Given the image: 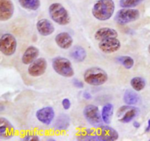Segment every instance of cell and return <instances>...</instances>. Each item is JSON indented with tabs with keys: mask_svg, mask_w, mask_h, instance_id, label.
<instances>
[{
	"mask_svg": "<svg viewBox=\"0 0 150 141\" xmlns=\"http://www.w3.org/2000/svg\"><path fill=\"white\" fill-rule=\"evenodd\" d=\"M114 105L111 103H106L103 107L101 115L105 124H109L111 123L114 114Z\"/></svg>",
	"mask_w": 150,
	"mask_h": 141,
	"instance_id": "7402d4cb",
	"label": "cell"
},
{
	"mask_svg": "<svg viewBox=\"0 0 150 141\" xmlns=\"http://www.w3.org/2000/svg\"><path fill=\"white\" fill-rule=\"evenodd\" d=\"M136 92L131 89H127L125 91L123 95V101L126 105H135L139 103L140 101V97Z\"/></svg>",
	"mask_w": 150,
	"mask_h": 141,
	"instance_id": "44dd1931",
	"label": "cell"
},
{
	"mask_svg": "<svg viewBox=\"0 0 150 141\" xmlns=\"http://www.w3.org/2000/svg\"><path fill=\"white\" fill-rule=\"evenodd\" d=\"M14 4L11 0H0V20L7 21L13 16Z\"/></svg>",
	"mask_w": 150,
	"mask_h": 141,
	"instance_id": "7c38bea8",
	"label": "cell"
},
{
	"mask_svg": "<svg viewBox=\"0 0 150 141\" xmlns=\"http://www.w3.org/2000/svg\"><path fill=\"white\" fill-rule=\"evenodd\" d=\"M117 37H118V32L114 29L110 27L100 28L95 33V39L99 42L108 38Z\"/></svg>",
	"mask_w": 150,
	"mask_h": 141,
	"instance_id": "ac0fdd59",
	"label": "cell"
},
{
	"mask_svg": "<svg viewBox=\"0 0 150 141\" xmlns=\"http://www.w3.org/2000/svg\"><path fill=\"white\" fill-rule=\"evenodd\" d=\"M36 118L38 121L45 125H49L54 121L55 111L52 107L47 106L40 108L36 112Z\"/></svg>",
	"mask_w": 150,
	"mask_h": 141,
	"instance_id": "8fae6325",
	"label": "cell"
},
{
	"mask_svg": "<svg viewBox=\"0 0 150 141\" xmlns=\"http://www.w3.org/2000/svg\"><path fill=\"white\" fill-rule=\"evenodd\" d=\"M36 27L38 33L43 37L49 36L54 33L55 30L52 22L46 18H42L38 20L37 22Z\"/></svg>",
	"mask_w": 150,
	"mask_h": 141,
	"instance_id": "5bb4252c",
	"label": "cell"
},
{
	"mask_svg": "<svg viewBox=\"0 0 150 141\" xmlns=\"http://www.w3.org/2000/svg\"><path fill=\"white\" fill-rule=\"evenodd\" d=\"M40 138L37 135H32V140H39Z\"/></svg>",
	"mask_w": 150,
	"mask_h": 141,
	"instance_id": "1f68e13d",
	"label": "cell"
},
{
	"mask_svg": "<svg viewBox=\"0 0 150 141\" xmlns=\"http://www.w3.org/2000/svg\"><path fill=\"white\" fill-rule=\"evenodd\" d=\"M83 97L85 99H92V94H91L90 93H89V92H84L83 93Z\"/></svg>",
	"mask_w": 150,
	"mask_h": 141,
	"instance_id": "f1b7e54d",
	"label": "cell"
},
{
	"mask_svg": "<svg viewBox=\"0 0 150 141\" xmlns=\"http://www.w3.org/2000/svg\"><path fill=\"white\" fill-rule=\"evenodd\" d=\"M98 134L102 141H114L119 139L118 132L109 126L102 125L100 127Z\"/></svg>",
	"mask_w": 150,
	"mask_h": 141,
	"instance_id": "4fadbf2b",
	"label": "cell"
},
{
	"mask_svg": "<svg viewBox=\"0 0 150 141\" xmlns=\"http://www.w3.org/2000/svg\"><path fill=\"white\" fill-rule=\"evenodd\" d=\"M70 56L76 62H83L87 56V54L84 48L81 46H75L70 52Z\"/></svg>",
	"mask_w": 150,
	"mask_h": 141,
	"instance_id": "ffe728a7",
	"label": "cell"
},
{
	"mask_svg": "<svg viewBox=\"0 0 150 141\" xmlns=\"http://www.w3.org/2000/svg\"><path fill=\"white\" fill-rule=\"evenodd\" d=\"M48 63L44 58H38L29 64L28 73L32 77H39L42 75L46 71Z\"/></svg>",
	"mask_w": 150,
	"mask_h": 141,
	"instance_id": "9c48e42d",
	"label": "cell"
},
{
	"mask_svg": "<svg viewBox=\"0 0 150 141\" xmlns=\"http://www.w3.org/2000/svg\"><path fill=\"white\" fill-rule=\"evenodd\" d=\"M48 13L51 18L57 24L66 26L70 23V14L65 7L60 3H53L49 6Z\"/></svg>",
	"mask_w": 150,
	"mask_h": 141,
	"instance_id": "3957f363",
	"label": "cell"
},
{
	"mask_svg": "<svg viewBox=\"0 0 150 141\" xmlns=\"http://www.w3.org/2000/svg\"><path fill=\"white\" fill-rule=\"evenodd\" d=\"M144 0H120V5L122 8H134Z\"/></svg>",
	"mask_w": 150,
	"mask_h": 141,
	"instance_id": "484cf974",
	"label": "cell"
},
{
	"mask_svg": "<svg viewBox=\"0 0 150 141\" xmlns=\"http://www.w3.org/2000/svg\"><path fill=\"white\" fill-rule=\"evenodd\" d=\"M70 125V118L66 114H61L57 117L54 122V127L56 130L64 131L67 130Z\"/></svg>",
	"mask_w": 150,
	"mask_h": 141,
	"instance_id": "d6986e66",
	"label": "cell"
},
{
	"mask_svg": "<svg viewBox=\"0 0 150 141\" xmlns=\"http://www.w3.org/2000/svg\"><path fill=\"white\" fill-rule=\"evenodd\" d=\"M17 48V41L14 35L5 33L0 38V51L3 55L10 56L15 54Z\"/></svg>",
	"mask_w": 150,
	"mask_h": 141,
	"instance_id": "52a82bcc",
	"label": "cell"
},
{
	"mask_svg": "<svg viewBox=\"0 0 150 141\" xmlns=\"http://www.w3.org/2000/svg\"><path fill=\"white\" fill-rule=\"evenodd\" d=\"M73 84L75 87L78 88V89H82V88H83V86H84L83 82H82L81 80H79V79H77V78L73 79Z\"/></svg>",
	"mask_w": 150,
	"mask_h": 141,
	"instance_id": "83f0119b",
	"label": "cell"
},
{
	"mask_svg": "<svg viewBox=\"0 0 150 141\" xmlns=\"http://www.w3.org/2000/svg\"><path fill=\"white\" fill-rule=\"evenodd\" d=\"M115 3L113 0H98L92 10V16L98 20H109L114 15Z\"/></svg>",
	"mask_w": 150,
	"mask_h": 141,
	"instance_id": "6da1fadb",
	"label": "cell"
},
{
	"mask_svg": "<svg viewBox=\"0 0 150 141\" xmlns=\"http://www.w3.org/2000/svg\"><path fill=\"white\" fill-rule=\"evenodd\" d=\"M139 114V109L133 105H123L117 111V116L120 117L119 121L123 124H127L133 121Z\"/></svg>",
	"mask_w": 150,
	"mask_h": 141,
	"instance_id": "ba28073f",
	"label": "cell"
},
{
	"mask_svg": "<svg viewBox=\"0 0 150 141\" xmlns=\"http://www.w3.org/2000/svg\"><path fill=\"white\" fill-rule=\"evenodd\" d=\"M39 54V49L34 45H30L26 48V51L23 53V56H22V63L23 64H26V65L32 64L33 61H35L38 58Z\"/></svg>",
	"mask_w": 150,
	"mask_h": 141,
	"instance_id": "e0dca14e",
	"label": "cell"
},
{
	"mask_svg": "<svg viewBox=\"0 0 150 141\" xmlns=\"http://www.w3.org/2000/svg\"><path fill=\"white\" fill-rule=\"evenodd\" d=\"M149 131H150V119L148 120V126L146 127V130H145V132H146V133H149Z\"/></svg>",
	"mask_w": 150,
	"mask_h": 141,
	"instance_id": "d6a6232c",
	"label": "cell"
},
{
	"mask_svg": "<svg viewBox=\"0 0 150 141\" xmlns=\"http://www.w3.org/2000/svg\"><path fill=\"white\" fill-rule=\"evenodd\" d=\"M108 74L103 69L98 67H92L87 69L83 73V80L91 86H101L107 82Z\"/></svg>",
	"mask_w": 150,
	"mask_h": 141,
	"instance_id": "7a4b0ae2",
	"label": "cell"
},
{
	"mask_svg": "<svg viewBox=\"0 0 150 141\" xmlns=\"http://www.w3.org/2000/svg\"><path fill=\"white\" fill-rule=\"evenodd\" d=\"M140 17V12L135 8H122L116 13L114 20L118 24L125 25L136 21Z\"/></svg>",
	"mask_w": 150,
	"mask_h": 141,
	"instance_id": "5b68a950",
	"label": "cell"
},
{
	"mask_svg": "<svg viewBox=\"0 0 150 141\" xmlns=\"http://www.w3.org/2000/svg\"><path fill=\"white\" fill-rule=\"evenodd\" d=\"M32 134H26L24 137H23V140H32Z\"/></svg>",
	"mask_w": 150,
	"mask_h": 141,
	"instance_id": "f546056e",
	"label": "cell"
},
{
	"mask_svg": "<svg viewBox=\"0 0 150 141\" xmlns=\"http://www.w3.org/2000/svg\"><path fill=\"white\" fill-rule=\"evenodd\" d=\"M4 110V107H3V105H0V111H3Z\"/></svg>",
	"mask_w": 150,
	"mask_h": 141,
	"instance_id": "836d02e7",
	"label": "cell"
},
{
	"mask_svg": "<svg viewBox=\"0 0 150 141\" xmlns=\"http://www.w3.org/2000/svg\"><path fill=\"white\" fill-rule=\"evenodd\" d=\"M132 88L136 92H141L146 86V80L142 77H134L130 80Z\"/></svg>",
	"mask_w": 150,
	"mask_h": 141,
	"instance_id": "cb8c5ba5",
	"label": "cell"
},
{
	"mask_svg": "<svg viewBox=\"0 0 150 141\" xmlns=\"http://www.w3.org/2000/svg\"><path fill=\"white\" fill-rule=\"evenodd\" d=\"M15 133V128L10 121L4 117L0 118V138L10 139Z\"/></svg>",
	"mask_w": 150,
	"mask_h": 141,
	"instance_id": "9a60e30c",
	"label": "cell"
},
{
	"mask_svg": "<svg viewBox=\"0 0 150 141\" xmlns=\"http://www.w3.org/2000/svg\"><path fill=\"white\" fill-rule=\"evenodd\" d=\"M100 50L105 54H113L121 48V42L117 37H111L100 41L98 44Z\"/></svg>",
	"mask_w": 150,
	"mask_h": 141,
	"instance_id": "30bf717a",
	"label": "cell"
},
{
	"mask_svg": "<svg viewBox=\"0 0 150 141\" xmlns=\"http://www.w3.org/2000/svg\"><path fill=\"white\" fill-rule=\"evenodd\" d=\"M148 50H149V54H150V45H149V48H148Z\"/></svg>",
	"mask_w": 150,
	"mask_h": 141,
	"instance_id": "e575fe53",
	"label": "cell"
},
{
	"mask_svg": "<svg viewBox=\"0 0 150 141\" xmlns=\"http://www.w3.org/2000/svg\"><path fill=\"white\" fill-rule=\"evenodd\" d=\"M19 4L23 8L35 11L40 6V0H18Z\"/></svg>",
	"mask_w": 150,
	"mask_h": 141,
	"instance_id": "603a6c76",
	"label": "cell"
},
{
	"mask_svg": "<svg viewBox=\"0 0 150 141\" xmlns=\"http://www.w3.org/2000/svg\"><path fill=\"white\" fill-rule=\"evenodd\" d=\"M116 60L121 65H122L125 68L130 70L134 65V59L131 56H121L116 58Z\"/></svg>",
	"mask_w": 150,
	"mask_h": 141,
	"instance_id": "d4e9b609",
	"label": "cell"
},
{
	"mask_svg": "<svg viewBox=\"0 0 150 141\" xmlns=\"http://www.w3.org/2000/svg\"><path fill=\"white\" fill-rule=\"evenodd\" d=\"M149 140H150V139H149Z\"/></svg>",
	"mask_w": 150,
	"mask_h": 141,
	"instance_id": "d590c367",
	"label": "cell"
},
{
	"mask_svg": "<svg viewBox=\"0 0 150 141\" xmlns=\"http://www.w3.org/2000/svg\"><path fill=\"white\" fill-rule=\"evenodd\" d=\"M83 114L86 121L92 127L99 128L104 123L99 108L96 105H87L83 109Z\"/></svg>",
	"mask_w": 150,
	"mask_h": 141,
	"instance_id": "8992f818",
	"label": "cell"
},
{
	"mask_svg": "<svg viewBox=\"0 0 150 141\" xmlns=\"http://www.w3.org/2000/svg\"><path fill=\"white\" fill-rule=\"evenodd\" d=\"M55 42L57 45L62 49H69L73 45V39L71 35L67 32H61L55 37Z\"/></svg>",
	"mask_w": 150,
	"mask_h": 141,
	"instance_id": "2e32d148",
	"label": "cell"
},
{
	"mask_svg": "<svg viewBox=\"0 0 150 141\" xmlns=\"http://www.w3.org/2000/svg\"><path fill=\"white\" fill-rule=\"evenodd\" d=\"M133 127H134L136 129H139V127H141L140 123H139V121H135L133 123Z\"/></svg>",
	"mask_w": 150,
	"mask_h": 141,
	"instance_id": "4dcf8cb0",
	"label": "cell"
},
{
	"mask_svg": "<svg viewBox=\"0 0 150 141\" xmlns=\"http://www.w3.org/2000/svg\"><path fill=\"white\" fill-rule=\"evenodd\" d=\"M62 105L63 108L64 110H69L71 106V102H70V99H67V98H64L62 99Z\"/></svg>",
	"mask_w": 150,
	"mask_h": 141,
	"instance_id": "4316f807",
	"label": "cell"
},
{
	"mask_svg": "<svg viewBox=\"0 0 150 141\" xmlns=\"http://www.w3.org/2000/svg\"><path fill=\"white\" fill-rule=\"evenodd\" d=\"M52 67L59 75L64 78H71L74 75V70L69 59L62 56H57L53 59Z\"/></svg>",
	"mask_w": 150,
	"mask_h": 141,
	"instance_id": "277c9868",
	"label": "cell"
}]
</instances>
